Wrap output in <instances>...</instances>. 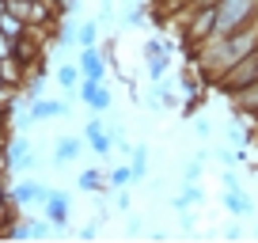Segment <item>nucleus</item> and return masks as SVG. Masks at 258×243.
I'll list each match as a JSON object with an SVG mask.
<instances>
[{
	"mask_svg": "<svg viewBox=\"0 0 258 243\" xmlns=\"http://www.w3.org/2000/svg\"><path fill=\"white\" fill-rule=\"evenodd\" d=\"M250 23H258V0H220L213 38L235 34V31H243V27H250Z\"/></svg>",
	"mask_w": 258,
	"mask_h": 243,
	"instance_id": "f257e3e1",
	"label": "nucleus"
},
{
	"mask_svg": "<svg viewBox=\"0 0 258 243\" xmlns=\"http://www.w3.org/2000/svg\"><path fill=\"white\" fill-rule=\"evenodd\" d=\"M186 12H190V19H186V42L190 46L209 42L213 31H217V8L213 4H186Z\"/></svg>",
	"mask_w": 258,
	"mask_h": 243,
	"instance_id": "f03ea898",
	"label": "nucleus"
},
{
	"mask_svg": "<svg viewBox=\"0 0 258 243\" xmlns=\"http://www.w3.org/2000/svg\"><path fill=\"white\" fill-rule=\"evenodd\" d=\"M250 84H258V49H254V53H247V57H239V61H235V65L217 80V88L228 91V95H235V91L250 88Z\"/></svg>",
	"mask_w": 258,
	"mask_h": 243,
	"instance_id": "7ed1b4c3",
	"label": "nucleus"
},
{
	"mask_svg": "<svg viewBox=\"0 0 258 243\" xmlns=\"http://www.w3.org/2000/svg\"><path fill=\"white\" fill-rule=\"evenodd\" d=\"M8 194H12V202H16L19 209H38V213H42V205L49 202L53 187L38 183V178H16V183L8 187Z\"/></svg>",
	"mask_w": 258,
	"mask_h": 243,
	"instance_id": "20e7f679",
	"label": "nucleus"
},
{
	"mask_svg": "<svg viewBox=\"0 0 258 243\" xmlns=\"http://www.w3.org/2000/svg\"><path fill=\"white\" fill-rule=\"evenodd\" d=\"M69 110H73L69 99H34V103L27 106V114L19 118V130H31V126L49 122V118H69Z\"/></svg>",
	"mask_w": 258,
	"mask_h": 243,
	"instance_id": "39448f33",
	"label": "nucleus"
},
{
	"mask_svg": "<svg viewBox=\"0 0 258 243\" xmlns=\"http://www.w3.org/2000/svg\"><path fill=\"white\" fill-rule=\"evenodd\" d=\"M76 91H80V103L88 106L91 114H106V110H110V103H114V95H110V88H106V80H91V76H84Z\"/></svg>",
	"mask_w": 258,
	"mask_h": 243,
	"instance_id": "423d86ee",
	"label": "nucleus"
},
{
	"mask_svg": "<svg viewBox=\"0 0 258 243\" xmlns=\"http://www.w3.org/2000/svg\"><path fill=\"white\" fill-rule=\"evenodd\" d=\"M42 213L49 217V224H53L57 232H69V220H73V198L64 194V190H53L49 202L42 205Z\"/></svg>",
	"mask_w": 258,
	"mask_h": 243,
	"instance_id": "0eeeda50",
	"label": "nucleus"
},
{
	"mask_svg": "<svg viewBox=\"0 0 258 243\" xmlns=\"http://www.w3.org/2000/svg\"><path fill=\"white\" fill-rule=\"evenodd\" d=\"M76 65H80V73H84V76H91V80H106V73H110V65H106V57H103V46H88V49H80Z\"/></svg>",
	"mask_w": 258,
	"mask_h": 243,
	"instance_id": "6e6552de",
	"label": "nucleus"
},
{
	"mask_svg": "<svg viewBox=\"0 0 258 243\" xmlns=\"http://www.w3.org/2000/svg\"><path fill=\"white\" fill-rule=\"evenodd\" d=\"M84 145H88L84 137H57V141H53V163L61 167V163H73V160H80Z\"/></svg>",
	"mask_w": 258,
	"mask_h": 243,
	"instance_id": "1a4fd4ad",
	"label": "nucleus"
},
{
	"mask_svg": "<svg viewBox=\"0 0 258 243\" xmlns=\"http://www.w3.org/2000/svg\"><path fill=\"white\" fill-rule=\"evenodd\" d=\"M224 209H228V217H235V220L254 217V198L243 194V190H224Z\"/></svg>",
	"mask_w": 258,
	"mask_h": 243,
	"instance_id": "9d476101",
	"label": "nucleus"
},
{
	"mask_svg": "<svg viewBox=\"0 0 258 243\" xmlns=\"http://www.w3.org/2000/svg\"><path fill=\"white\" fill-rule=\"evenodd\" d=\"M76 190H84V194H103L106 190V175L99 167H84L80 175H76Z\"/></svg>",
	"mask_w": 258,
	"mask_h": 243,
	"instance_id": "9b49d317",
	"label": "nucleus"
},
{
	"mask_svg": "<svg viewBox=\"0 0 258 243\" xmlns=\"http://www.w3.org/2000/svg\"><path fill=\"white\" fill-rule=\"evenodd\" d=\"M129 167H133V183H145L148 178V145L129 148Z\"/></svg>",
	"mask_w": 258,
	"mask_h": 243,
	"instance_id": "f8f14e48",
	"label": "nucleus"
},
{
	"mask_svg": "<svg viewBox=\"0 0 258 243\" xmlns=\"http://www.w3.org/2000/svg\"><path fill=\"white\" fill-rule=\"evenodd\" d=\"M235 110H243V114H250V118H258V84H250V88H243V91H235Z\"/></svg>",
	"mask_w": 258,
	"mask_h": 243,
	"instance_id": "ddd939ff",
	"label": "nucleus"
},
{
	"mask_svg": "<svg viewBox=\"0 0 258 243\" xmlns=\"http://www.w3.org/2000/svg\"><path fill=\"white\" fill-rule=\"evenodd\" d=\"M27 31H31L27 19H19L16 12H0V34H8V38H23Z\"/></svg>",
	"mask_w": 258,
	"mask_h": 243,
	"instance_id": "4468645a",
	"label": "nucleus"
},
{
	"mask_svg": "<svg viewBox=\"0 0 258 243\" xmlns=\"http://www.w3.org/2000/svg\"><path fill=\"white\" fill-rule=\"evenodd\" d=\"M99 19H84L80 27H76V46L80 49H88V46H99Z\"/></svg>",
	"mask_w": 258,
	"mask_h": 243,
	"instance_id": "2eb2a0df",
	"label": "nucleus"
},
{
	"mask_svg": "<svg viewBox=\"0 0 258 243\" xmlns=\"http://www.w3.org/2000/svg\"><path fill=\"white\" fill-rule=\"evenodd\" d=\"M121 187H133V167L129 163H118L114 171H106V190H121Z\"/></svg>",
	"mask_w": 258,
	"mask_h": 243,
	"instance_id": "dca6fc26",
	"label": "nucleus"
},
{
	"mask_svg": "<svg viewBox=\"0 0 258 243\" xmlns=\"http://www.w3.org/2000/svg\"><path fill=\"white\" fill-rule=\"evenodd\" d=\"M213 156L220 160V167H243V160H247V152H243V148H235V145L213 148Z\"/></svg>",
	"mask_w": 258,
	"mask_h": 243,
	"instance_id": "f3484780",
	"label": "nucleus"
},
{
	"mask_svg": "<svg viewBox=\"0 0 258 243\" xmlns=\"http://www.w3.org/2000/svg\"><path fill=\"white\" fill-rule=\"evenodd\" d=\"M145 69H148V80H163L171 69V53H152L145 57Z\"/></svg>",
	"mask_w": 258,
	"mask_h": 243,
	"instance_id": "a211bd4d",
	"label": "nucleus"
},
{
	"mask_svg": "<svg viewBox=\"0 0 258 243\" xmlns=\"http://www.w3.org/2000/svg\"><path fill=\"white\" fill-rule=\"evenodd\" d=\"M224 141H228V145H235V148H247L250 133L243 130V126H235V122H228V126H224Z\"/></svg>",
	"mask_w": 258,
	"mask_h": 243,
	"instance_id": "6ab92c4d",
	"label": "nucleus"
},
{
	"mask_svg": "<svg viewBox=\"0 0 258 243\" xmlns=\"http://www.w3.org/2000/svg\"><path fill=\"white\" fill-rule=\"evenodd\" d=\"M57 46H76V27L73 23H64V19H57Z\"/></svg>",
	"mask_w": 258,
	"mask_h": 243,
	"instance_id": "aec40b11",
	"label": "nucleus"
},
{
	"mask_svg": "<svg viewBox=\"0 0 258 243\" xmlns=\"http://www.w3.org/2000/svg\"><path fill=\"white\" fill-rule=\"evenodd\" d=\"M202 167H205L202 160H190V163L182 167V183H198V178H202Z\"/></svg>",
	"mask_w": 258,
	"mask_h": 243,
	"instance_id": "412c9836",
	"label": "nucleus"
},
{
	"mask_svg": "<svg viewBox=\"0 0 258 243\" xmlns=\"http://www.w3.org/2000/svg\"><path fill=\"white\" fill-rule=\"evenodd\" d=\"M182 198H186V202H190V205H198V202H202V198H205V190L198 187V183H182Z\"/></svg>",
	"mask_w": 258,
	"mask_h": 243,
	"instance_id": "4be33fe9",
	"label": "nucleus"
},
{
	"mask_svg": "<svg viewBox=\"0 0 258 243\" xmlns=\"http://www.w3.org/2000/svg\"><path fill=\"white\" fill-rule=\"evenodd\" d=\"M145 12H148V0H145V4H137V8L125 16V27H145Z\"/></svg>",
	"mask_w": 258,
	"mask_h": 243,
	"instance_id": "5701e85b",
	"label": "nucleus"
},
{
	"mask_svg": "<svg viewBox=\"0 0 258 243\" xmlns=\"http://www.w3.org/2000/svg\"><path fill=\"white\" fill-rule=\"evenodd\" d=\"M95 19H99L103 27L114 23V0H99V16H95Z\"/></svg>",
	"mask_w": 258,
	"mask_h": 243,
	"instance_id": "b1692460",
	"label": "nucleus"
},
{
	"mask_svg": "<svg viewBox=\"0 0 258 243\" xmlns=\"http://www.w3.org/2000/svg\"><path fill=\"white\" fill-rule=\"evenodd\" d=\"M114 202H118V209H121V213H129V209H133V198H129V187L114 190Z\"/></svg>",
	"mask_w": 258,
	"mask_h": 243,
	"instance_id": "393cba45",
	"label": "nucleus"
},
{
	"mask_svg": "<svg viewBox=\"0 0 258 243\" xmlns=\"http://www.w3.org/2000/svg\"><path fill=\"white\" fill-rule=\"evenodd\" d=\"M8 57H16V38L0 34V61H8Z\"/></svg>",
	"mask_w": 258,
	"mask_h": 243,
	"instance_id": "a878e982",
	"label": "nucleus"
},
{
	"mask_svg": "<svg viewBox=\"0 0 258 243\" xmlns=\"http://www.w3.org/2000/svg\"><path fill=\"white\" fill-rule=\"evenodd\" d=\"M220 183H224V190H239V175H235V167H224Z\"/></svg>",
	"mask_w": 258,
	"mask_h": 243,
	"instance_id": "bb28decb",
	"label": "nucleus"
},
{
	"mask_svg": "<svg viewBox=\"0 0 258 243\" xmlns=\"http://www.w3.org/2000/svg\"><path fill=\"white\" fill-rule=\"evenodd\" d=\"M194 137H198V141H209L213 137V126H209V122H194Z\"/></svg>",
	"mask_w": 258,
	"mask_h": 243,
	"instance_id": "cd10ccee",
	"label": "nucleus"
},
{
	"mask_svg": "<svg viewBox=\"0 0 258 243\" xmlns=\"http://www.w3.org/2000/svg\"><path fill=\"white\" fill-rule=\"evenodd\" d=\"M95 235H99V220H91V224L80 228V239H95Z\"/></svg>",
	"mask_w": 258,
	"mask_h": 243,
	"instance_id": "c85d7f7f",
	"label": "nucleus"
},
{
	"mask_svg": "<svg viewBox=\"0 0 258 243\" xmlns=\"http://www.w3.org/2000/svg\"><path fill=\"white\" fill-rule=\"evenodd\" d=\"M209 156H213V148L209 145H202L198 152H194V160H202V163H209Z\"/></svg>",
	"mask_w": 258,
	"mask_h": 243,
	"instance_id": "c756f323",
	"label": "nucleus"
},
{
	"mask_svg": "<svg viewBox=\"0 0 258 243\" xmlns=\"http://www.w3.org/2000/svg\"><path fill=\"white\" fill-rule=\"evenodd\" d=\"M224 235H228V239H239V235H243V224H228Z\"/></svg>",
	"mask_w": 258,
	"mask_h": 243,
	"instance_id": "7c9ffc66",
	"label": "nucleus"
},
{
	"mask_svg": "<svg viewBox=\"0 0 258 243\" xmlns=\"http://www.w3.org/2000/svg\"><path fill=\"white\" fill-rule=\"evenodd\" d=\"M194 4H213V8H217V4H220V0H194Z\"/></svg>",
	"mask_w": 258,
	"mask_h": 243,
	"instance_id": "2f4dec72",
	"label": "nucleus"
},
{
	"mask_svg": "<svg viewBox=\"0 0 258 243\" xmlns=\"http://www.w3.org/2000/svg\"><path fill=\"white\" fill-rule=\"evenodd\" d=\"M171 4H182V8H186V4H194V0H171Z\"/></svg>",
	"mask_w": 258,
	"mask_h": 243,
	"instance_id": "473e14b6",
	"label": "nucleus"
},
{
	"mask_svg": "<svg viewBox=\"0 0 258 243\" xmlns=\"http://www.w3.org/2000/svg\"><path fill=\"white\" fill-rule=\"evenodd\" d=\"M129 4H145V0H129Z\"/></svg>",
	"mask_w": 258,
	"mask_h": 243,
	"instance_id": "72a5a7b5",
	"label": "nucleus"
},
{
	"mask_svg": "<svg viewBox=\"0 0 258 243\" xmlns=\"http://www.w3.org/2000/svg\"><path fill=\"white\" fill-rule=\"evenodd\" d=\"M254 232H258V217H254Z\"/></svg>",
	"mask_w": 258,
	"mask_h": 243,
	"instance_id": "f704fd0d",
	"label": "nucleus"
}]
</instances>
